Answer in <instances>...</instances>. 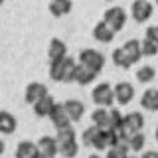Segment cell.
Returning <instances> with one entry per match:
<instances>
[{
  "mask_svg": "<svg viewBox=\"0 0 158 158\" xmlns=\"http://www.w3.org/2000/svg\"><path fill=\"white\" fill-rule=\"evenodd\" d=\"M53 107H56L53 97L52 95H46L44 99H40L38 103H34V113H36V117L44 118V117H49V113H52Z\"/></svg>",
  "mask_w": 158,
  "mask_h": 158,
  "instance_id": "obj_16",
  "label": "cell"
},
{
  "mask_svg": "<svg viewBox=\"0 0 158 158\" xmlns=\"http://www.w3.org/2000/svg\"><path fill=\"white\" fill-rule=\"evenodd\" d=\"M93 38H95L99 44H111L113 40H115V32L101 20V22L95 24V28H93Z\"/></svg>",
  "mask_w": 158,
  "mask_h": 158,
  "instance_id": "obj_12",
  "label": "cell"
},
{
  "mask_svg": "<svg viewBox=\"0 0 158 158\" xmlns=\"http://www.w3.org/2000/svg\"><path fill=\"white\" fill-rule=\"evenodd\" d=\"M36 146H38L40 152H44V154H49V156L57 154V140H56V136H48V135L42 136L36 142Z\"/></svg>",
  "mask_w": 158,
  "mask_h": 158,
  "instance_id": "obj_19",
  "label": "cell"
},
{
  "mask_svg": "<svg viewBox=\"0 0 158 158\" xmlns=\"http://www.w3.org/2000/svg\"><path fill=\"white\" fill-rule=\"evenodd\" d=\"M46 95H49V93H48V87L44 85V83H40V81H32V83L26 87L24 99H26V103L34 105V103H38L40 99H44Z\"/></svg>",
  "mask_w": 158,
  "mask_h": 158,
  "instance_id": "obj_8",
  "label": "cell"
},
{
  "mask_svg": "<svg viewBox=\"0 0 158 158\" xmlns=\"http://www.w3.org/2000/svg\"><path fill=\"white\" fill-rule=\"evenodd\" d=\"M91 146L95 148V150H107V148H109V144H107V131H105V128H99V131H97V135H95V138H93Z\"/></svg>",
  "mask_w": 158,
  "mask_h": 158,
  "instance_id": "obj_27",
  "label": "cell"
},
{
  "mask_svg": "<svg viewBox=\"0 0 158 158\" xmlns=\"http://www.w3.org/2000/svg\"><path fill=\"white\" fill-rule=\"evenodd\" d=\"M75 67H77V61L69 56H65L63 59L49 61V77H52L53 81L71 83L73 75H75Z\"/></svg>",
  "mask_w": 158,
  "mask_h": 158,
  "instance_id": "obj_1",
  "label": "cell"
},
{
  "mask_svg": "<svg viewBox=\"0 0 158 158\" xmlns=\"http://www.w3.org/2000/svg\"><path fill=\"white\" fill-rule=\"evenodd\" d=\"M140 107L146 111H158V89L150 87L142 93L140 97Z\"/></svg>",
  "mask_w": 158,
  "mask_h": 158,
  "instance_id": "obj_17",
  "label": "cell"
},
{
  "mask_svg": "<svg viewBox=\"0 0 158 158\" xmlns=\"http://www.w3.org/2000/svg\"><path fill=\"white\" fill-rule=\"evenodd\" d=\"M123 125V115L121 111H117V109L111 107V111H109V125H107V131H115Z\"/></svg>",
  "mask_w": 158,
  "mask_h": 158,
  "instance_id": "obj_28",
  "label": "cell"
},
{
  "mask_svg": "<svg viewBox=\"0 0 158 158\" xmlns=\"http://www.w3.org/2000/svg\"><path fill=\"white\" fill-rule=\"evenodd\" d=\"M71 10H73L71 0H52V2H49V12H52V16H56V18L67 16Z\"/></svg>",
  "mask_w": 158,
  "mask_h": 158,
  "instance_id": "obj_14",
  "label": "cell"
},
{
  "mask_svg": "<svg viewBox=\"0 0 158 158\" xmlns=\"http://www.w3.org/2000/svg\"><path fill=\"white\" fill-rule=\"evenodd\" d=\"M97 131L99 128L97 127H89V128H85V131H83V144L85 146H91V142H93V138H95V135H97Z\"/></svg>",
  "mask_w": 158,
  "mask_h": 158,
  "instance_id": "obj_31",
  "label": "cell"
},
{
  "mask_svg": "<svg viewBox=\"0 0 158 158\" xmlns=\"http://www.w3.org/2000/svg\"><path fill=\"white\" fill-rule=\"evenodd\" d=\"M103 22L117 34V32H121V30L125 28V24H127V12L121 6H111V8L105 10V14H103Z\"/></svg>",
  "mask_w": 158,
  "mask_h": 158,
  "instance_id": "obj_2",
  "label": "cell"
},
{
  "mask_svg": "<svg viewBox=\"0 0 158 158\" xmlns=\"http://www.w3.org/2000/svg\"><path fill=\"white\" fill-rule=\"evenodd\" d=\"M89 158H103V156H99V154H91Z\"/></svg>",
  "mask_w": 158,
  "mask_h": 158,
  "instance_id": "obj_36",
  "label": "cell"
},
{
  "mask_svg": "<svg viewBox=\"0 0 158 158\" xmlns=\"http://www.w3.org/2000/svg\"><path fill=\"white\" fill-rule=\"evenodd\" d=\"M36 158H56V156H49V154H44V152H38Z\"/></svg>",
  "mask_w": 158,
  "mask_h": 158,
  "instance_id": "obj_35",
  "label": "cell"
},
{
  "mask_svg": "<svg viewBox=\"0 0 158 158\" xmlns=\"http://www.w3.org/2000/svg\"><path fill=\"white\" fill-rule=\"evenodd\" d=\"M128 144L127 142H121V144H117V146H111V148H107V156L105 158H128Z\"/></svg>",
  "mask_w": 158,
  "mask_h": 158,
  "instance_id": "obj_23",
  "label": "cell"
},
{
  "mask_svg": "<svg viewBox=\"0 0 158 158\" xmlns=\"http://www.w3.org/2000/svg\"><path fill=\"white\" fill-rule=\"evenodd\" d=\"M79 63L89 67L91 71H95L99 75L101 69L105 67V56H103L101 52H97V49H83V52L79 53Z\"/></svg>",
  "mask_w": 158,
  "mask_h": 158,
  "instance_id": "obj_3",
  "label": "cell"
},
{
  "mask_svg": "<svg viewBox=\"0 0 158 158\" xmlns=\"http://www.w3.org/2000/svg\"><path fill=\"white\" fill-rule=\"evenodd\" d=\"M154 77H156V69L152 67V65H142V67L136 71V79H138L140 83H150Z\"/></svg>",
  "mask_w": 158,
  "mask_h": 158,
  "instance_id": "obj_26",
  "label": "cell"
},
{
  "mask_svg": "<svg viewBox=\"0 0 158 158\" xmlns=\"http://www.w3.org/2000/svg\"><path fill=\"white\" fill-rule=\"evenodd\" d=\"M91 99L93 103H95L97 107H113V103H115V95H113V87L109 85V83H99L95 85V89L91 91Z\"/></svg>",
  "mask_w": 158,
  "mask_h": 158,
  "instance_id": "obj_4",
  "label": "cell"
},
{
  "mask_svg": "<svg viewBox=\"0 0 158 158\" xmlns=\"http://www.w3.org/2000/svg\"><path fill=\"white\" fill-rule=\"evenodd\" d=\"M2 2H4V0H0V6H2Z\"/></svg>",
  "mask_w": 158,
  "mask_h": 158,
  "instance_id": "obj_39",
  "label": "cell"
},
{
  "mask_svg": "<svg viewBox=\"0 0 158 158\" xmlns=\"http://www.w3.org/2000/svg\"><path fill=\"white\" fill-rule=\"evenodd\" d=\"M152 12H154V6H152L148 0H135L132 6H131V16L135 18V22H138V24L150 20Z\"/></svg>",
  "mask_w": 158,
  "mask_h": 158,
  "instance_id": "obj_5",
  "label": "cell"
},
{
  "mask_svg": "<svg viewBox=\"0 0 158 158\" xmlns=\"http://www.w3.org/2000/svg\"><path fill=\"white\" fill-rule=\"evenodd\" d=\"M56 140H57V144L59 142H73V140H77V135H75V131H73V127H67V128L57 131Z\"/></svg>",
  "mask_w": 158,
  "mask_h": 158,
  "instance_id": "obj_29",
  "label": "cell"
},
{
  "mask_svg": "<svg viewBox=\"0 0 158 158\" xmlns=\"http://www.w3.org/2000/svg\"><path fill=\"white\" fill-rule=\"evenodd\" d=\"M38 146L36 142H30V140H22L20 144L16 146V158H36L38 156Z\"/></svg>",
  "mask_w": 158,
  "mask_h": 158,
  "instance_id": "obj_20",
  "label": "cell"
},
{
  "mask_svg": "<svg viewBox=\"0 0 158 158\" xmlns=\"http://www.w3.org/2000/svg\"><path fill=\"white\" fill-rule=\"evenodd\" d=\"M18 127L16 117L12 115L10 111H0V132L2 135H12Z\"/></svg>",
  "mask_w": 158,
  "mask_h": 158,
  "instance_id": "obj_15",
  "label": "cell"
},
{
  "mask_svg": "<svg viewBox=\"0 0 158 158\" xmlns=\"http://www.w3.org/2000/svg\"><path fill=\"white\" fill-rule=\"evenodd\" d=\"M144 40H148V42H152V44L158 46V26H148L146 34H144Z\"/></svg>",
  "mask_w": 158,
  "mask_h": 158,
  "instance_id": "obj_32",
  "label": "cell"
},
{
  "mask_svg": "<svg viewBox=\"0 0 158 158\" xmlns=\"http://www.w3.org/2000/svg\"><path fill=\"white\" fill-rule=\"evenodd\" d=\"M113 95H115V101L118 105H128L135 97V85L128 81H121L113 87Z\"/></svg>",
  "mask_w": 158,
  "mask_h": 158,
  "instance_id": "obj_7",
  "label": "cell"
},
{
  "mask_svg": "<svg viewBox=\"0 0 158 158\" xmlns=\"http://www.w3.org/2000/svg\"><path fill=\"white\" fill-rule=\"evenodd\" d=\"M77 152H79L77 140H73V142H59L57 144V154H61L63 158H75Z\"/></svg>",
  "mask_w": 158,
  "mask_h": 158,
  "instance_id": "obj_22",
  "label": "cell"
},
{
  "mask_svg": "<svg viewBox=\"0 0 158 158\" xmlns=\"http://www.w3.org/2000/svg\"><path fill=\"white\" fill-rule=\"evenodd\" d=\"M61 105L65 109V113H67V117H69L71 123L81 121L83 115H85V105H83L81 101H77V99H67V101L61 103Z\"/></svg>",
  "mask_w": 158,
  "mask_h": 158,
  "instance_id": "obj_10",
  "label": "cell"
},
{
  "mask_svg": "<svg viewBox=\"0 0 158 158\" xmlns=\"http://www.w3.org/2000/svg\"><path fill=\"white\" fill-rule=\"evenodd\" d=\"M154 136H156V142H158V128H156V132H154Z\"/></svg>",
  "mask_w": 158,
  "mask_h": 158,
  "instance_id": "obj_37",
  "label": "cell"
},
{
  "mask_svg": "<svg viewBox=\"0 0 158 158\" xmlns=\"http://www.w3.org/2000/svg\"><path fill=\"white\" fill-rule=\"evenodd\" d=\"M123 131L127 132L128 136L131 135H136V132H142V127H144V117H142V113L138 111H132L128 113L127 117H123Z\"/></svg>",
  "mask_w": 158,
  "mask_h": 158,
  "instance_id": "obj_6",
  "label": "cell"
},
{
  "mask_svg": "<svg viewBox=\"0 0 158 158\" xmlns=\"http://www.w3.org/2000/svg\"><path fill=\"white\" fill-rule=\"evenodd\" d=\"M123 52H125V56L128 57V61H131V63L140 61V57H142V53H140V42H138V40H128L125 46H123Z\"/></svg>",
  "mask_w": 158,
  "mask_h": 158,
  "instance_id": "obj_18",
  "label": "cell"
},
{
  "mask_svg": "<svg viewBox=\"0 0 158 158\" xmlns=\"http://www.w3.org/2000/svg\"><path fill=\"white\" fill-rule=\"evenodd\" d=\"M128 158H138V156H128Z\"/></svg>",
  "mask_w": 158,
  "mask_h": 158,
  "instance_id": "obj_38",
  "label": "cell"
},
{
  "mask_svg": "<svg viewBox=\"0 0 158 158\" xmlns=\"http://www.w3.org/2000/svg\"><path fill=\"white\" fill-rule=\"evenodd\" d=\"M111 59H113V63H115L117 67H121V69H128L132 65L131 61H128V57L125 56V52H123V48H117L115 52L111 53Z\"/></svg>",
  "mask_w": 158,
  "mask_h": 158,
  "instance_id": "obj_24",
  "label": "cell"
},
{
  "mask_svg": "<svg viewBox=\"0 0 158 158\" xmlns=\"http://www.w3.org/2000/svg\"><path fill=\"white\" fill-rule=\"evenodd\" d=\"M144 142H146L144 135H142V132H136V135H131V136H128L127 144H128V150H132V152H140V150H142V146H144Z\"/></svg>",
  "mask_w": 158,
  "mask_h": 158,
  "instance_id": "obj_25",
  "label": "cell"
},
{
  "mask_svg": "<svg viewBox=\"0 0 158 158\" xmlns=\"http://www.w3.org/2000/svg\"><path fill=\"white\" fill-rule=\"evenodd\" d=\"M49 121H52V125L57 128V131H61V128H67L71 127V121H69L65 109H63L61 103H56V107L52 109V113H49Z\"/></svg>",
  "mask_w": 158,
  "mask_h": 158,
  "instance_id": "obj_9",
  "label": "cell"
},
{
  "mask_svg": "<svg viewBox=\"0 0 158 158\" xmlns=\"http://www.w3.org/2000/svg\"><path fill=\"white\" fill-rule=\"evenodd\" d=\"M91 118H93V125H95L97 128H105V131H107V125H109V109L97 107L95 111H93Z\"/></svg>",
  "mask_w": 158,
  "mask_h": 158,
  "instance_id": "obj_21",
  "label": "cell"
},
{
  "mask_svg": "<svg viewBox=\"0 0 158 158\" xmlns=\"http://www.w3.org/2000/svg\"><path fill=\"white\" fill-rule=\"evenodd\" d=\"M4 150H6V142H4L2 138H0V156L4 154Z\"/></svg>",
  "mask_w": 158,
  "mask_h": 158,
  "instance_id": "obj_34",
  "label": "cell"
},
{
  "mask_svg": "<svg viewBox=\"0 0 158 158\" xmlns=\"http://www.w3.org/2000/svg\"><path fill=\"white\" fill-rule=\"evenodd\" d=\"M138 158H158V152H154V150H148V152H144L142 156H138Z\"/></svg>",
  "mask_w": 158,
  "mask_h": 158,
  "instance_id": "obj_33",
  "label": "cell"
},
{
  "mask_svg": "<svg viewBox=\"0 0 158 158\" xmlns=\"http://www.w3.org/2000/svg\"><path fill=\"white\" fill-rule=\"evenodd\" d=\"M95 77H97V73H95V71H91L89 67L81 65V63H77V67H75V75H73V81H75V83H79V85H89V83L95 81Z\"/></svg>",
  "mask_w": 158,
  "mask_h": 158,
  "instance_id": "obj_13",
  "label": "cell"
},
{
  "mask_svg": "<svg viewBox=\"0 0 158 158\" xmlns=\"http://www.w3.org/2000/svg\"><path fill=\"white\" fill-rule=\"evenodd\" d=\"M156 6H158V0H156Z\"/></svg>",
  "mask_w": 158,
  "mask_h": 158,
  "instance_id": "obj_40",
  "label": "cell"
},
{
  "mask_svg": "<svg viewBox=\"0 0 158 158\" xmlns=\"http://www.w3.org/2000/svg\"><path fill=\"white\" fill-rule=\"evenodd\" d=\"M67 56V46L63 40L59 38H52V42H49L48 46V57L49 61H56V59H63Z\"/></svg>",
  "mask_w": 158,
  "mask_h": 158,
  "instance_id": "obj_11",
  "label": "cell"
},
{
  "mask_svg": "<svg viewBox=\"0 0 158 158\" xmlns=\"http://www.w3.org/2000/svg\"><path fill=\"white\" fill-rule=\"evenodd\" d=\"M140 53L146 57H154V56H158V46L148 42V40H142L140 42Z\"/></svg>",
  "mask_w": 158,
  "mask_h": 158,
  "instance_id": "obj_30",
  "label": "cell"
}]
</instances>
